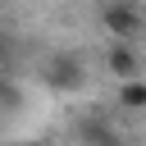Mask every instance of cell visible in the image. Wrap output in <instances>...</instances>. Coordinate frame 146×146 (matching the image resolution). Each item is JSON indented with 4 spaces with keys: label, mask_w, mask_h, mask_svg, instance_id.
I'll return each instance as SVG.
<instances>
[{
    "label": "cell",
    "mask_w": 146,
    "mask_h": 146,
    "mask_svg": "<svg viewBox=\"0 0 146 146\" xmlns=\"http://www.w3.org/2000/svg\"><path fill=\"white\" fill-rule=\"evenodd\" d=\"M119 105H123V110H146V78H141V73H137V78H123Z\"/></svg>",
    "instance_id": "obj_5"
},
{
    "label": "cell",
    "mask_w": 146,
    "mask_h": 146,
    "mask_svg": "<svg viewBox=\"0 0 146 146\" xmlns=\"http://www.w3.org/2000/svg\"><path fill=\"white\" fill-rule=\"evenodd\" d=\"M73 132H78V146H123V137L110 123V114H82Z\"/></svg>",
    "instance_id": "obj_3"
},
{
    "label": "cell",
    "mask_w": 146,
    "mask_h": 146,
    "mask_svg": "<svg viewBox=\"0 0 146 146\" xmlns=\"http://www.w3.org/2000/svg\"><path fill=\"white\" fill-rule=\"evenodd\" d=\"M105 68L123 82V78H137L141 73V55L132 50V41H123V36H114V46L105 50Z\"/></svg>",
    "instance_id": "obj_4"
},
{
    "label": "cell",
    "mask_w": 146,
    "mask_h": 146,
    "mask_svg": "<svg viewBox=\"0 0 146 146\" xmlns=\"http://www.w3.org/2000/svg\"><path fill=\"white\" fill-rule=\"evenodd\" d=\"M100 23L110 27V36H123V41H132L137 32H146V9H137L132 0H105V9H100Z\"/></svg>",
    "instance_id": "obj_1"
},
{
    "label": "cell",
    "mask_w": 146,
    "mask_h": 146,
    "mask_svg": "<svg viewBox=\"0 0 146 146\" xmlns=\"http://www.w3.org/2000/svg\"><path fill=\"white\" fill-rule=\"evenodd\" d=\"M46 87H55V91H78L82 82H87V64H82V55H73V50H64V55H50L46 59Z\"/></svg>",
    "instance_id": "obj_2"
}]
</instances>
